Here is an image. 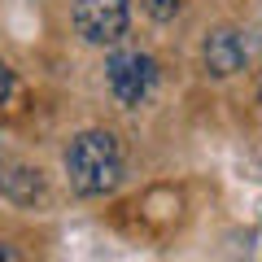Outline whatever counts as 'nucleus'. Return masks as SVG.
Instances as JSON below:
<instances>
[{"label": "nucleus", "mask_w": 262, "mask_h": 262, "mask_svg": "<svg viewBox=\"0 0 262 262\" xmlns=\"http://www.w3.org/2000/svg\"><path fill=\"white\" fill-rule=\"evenodd\" d=\"M66 179L79 196H105L122 184V144L114 131H83L66 149Z\"/></svg>", "instance_id": "f257e3e1"}, {"label": "nucleus", "mask_w": 262, "mask_h": 262, "mask_svg": "<svg viewBox=\"0 0 262 262\" xmlns=\"http://www.w3.org/2000/svg\"><path fill=\"white\" fill-rule=\"evenodd\" d=\"M105 83H110L114 101H118L122 110H140L153 96V88H158V61H153L149 53H140V48L114 53L110 61H105Z\"/></svg>", "instance_id": "f03ea898"}, {"label": "nucleus", "mask_w": 262, "mask_h": 262, "mask_svg": "<svg viewBox=\"0 0 262 262\" xmlns=\"http://www.w3.org/2000/svg\"><path fill=\"white\" fill-rule=\"evenodd\" d=\"M70 22L88 44H118L131 27V5L127 0H75L70 5Z\"/></svg>", "instance_id": "7ed1b4c3"}, {"label": "nucleus", "mask_w": 262, "mask_h": 262, "mask_svg": "<svg viewBox=\"0 0 262 262\" xmlns=\"http://www.w3.org/2000/svg\"><path fill=\"white\" fill-rule=\"evenodd\" d=\"M201 61H206V70L214 79H232L245 70V61H249V53H245V39L236 35L232 27L223 31H210L206 44H201Z\"/></svg>", "instance_id": "20e7f679"}, {"label": "nucleus", "mask_w": 262, "mask_h": 262, "mask_svg": "<svg viewBox=\"0 0 262 262\" xmlns=\"http://www.w3.org/2000/svg\"><path fill=\"white\" fill-rule=\"evenodd\" d=\"M39 188H44V179H39V170H31V166H0V192L5 196H13V201H35L39 196Z\"/></svg>", "instance_id": "39448f33"}, {"label": "nucleus", "mask_w": 262, "mask_h": 262, "mask_svg": "<svg viewBox=\"0 0 262 262\" xmlns=\"http://www.w3.org/2000/svg\"><path fill=\"white\" fill-rule=\"evenodd\" d=\"M140 9L149 13L153 22H170L179 13V0H140Z\"/></svg>", "instance_id": "423d86ee"}, {"label": "nucleus", "mask_w": 262, "mask_h": 262, "mask_svg": "<svg viewBox=\"0 0 262 262\" xmlns=\"http://www.w3.org/2000/svg\"><path fill=\"white\" fill-rule=\"evenodd\" d=\"M9 92H13V70L5 66V57H0V105L9 101Z\"/></svg>", "instance_id": "0eeeda50"}, {"label": "nucleus", "mask_w": 262, "mask_h": 262, "mask_svg": "<svg viewBox=\"0 0 262 262\" xmlns=\"http://www.w3.org/2000/svg\"><path fill=\"white\" fill-rule=\"evenodd\" d=\"M258 101H262V70H258Z\"/></svg>", "instance_id": "6e6552de"}]
</instances>
